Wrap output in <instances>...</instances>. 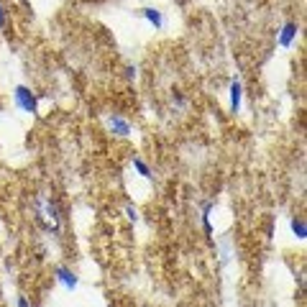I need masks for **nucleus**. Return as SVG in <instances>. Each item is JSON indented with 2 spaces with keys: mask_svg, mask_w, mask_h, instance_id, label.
I'll list each match as a JSON object with an SVG mask.
<instances>
[{
  "mask_svg": "<svg viewBox=\"0 0 307 307\" xmlns=\"http://www.w3.org/2000/svg\"><path fill=\"white\" fill-rule=\"evenodd\" d=\"M136 72H139L136 67H126V77H128V79H136Z\"/></svg>",
  "mask_w": 307,
  "mask_h": 307,
  "instance_id": "4468645a",
  "label": "nucleus"
},
{
  "mask_svg": "<svg viewBox=\"0 0 307 307\" xmlns=\"http://www.w3.org/2000/svg\"><path fill=\"white\" fill-rule=\"evenodd\" d=\"M289 228H292V233H294L297 241H305V238H307V223H305L302 215H294V218L289 220Z\"/></svg>",
  "mask_w": 307,
  "mask_h": 307,
  "instance_id": "0eeeda50",
  "label": "nucleus"
},
{
  "mask_svg": "<svg viewBox=\"0 0 307 307\" xmlns=\"http://www.w3.org/2000/svg\"><path fill=\"white\" fill-rule=\"evenodd\" d=\"M141 16H143V21H146V24H151L156 31H162V28H164V13H162L159 8L146 5V8H141Z\"/></svg>",
  "mask_w": 307,
  "mask_h": 307,
  "instance_id": "39448f33",
  "label": "nucleus"
},
{
  "mask_svg": "<svg viewBox=\"0 0 307 307\" xmlns=\"http://www.w3.org/2000/svg\"><path fill=\"white\" fill-rule=\"evenodd\" d=\"M126 218H128L131 223H136V220H139V210H136L133 205H126Z\"/></svg>",
  "mask_w": 307,
  "mask_h": 307,
  "instance_id": "9b49d317",
  "label": "nucleus"
},
{
  "mask_svg": "<svg viewBox=\"0 0 307 307\" xmlns=\"http://www.w3.org/2000/svg\"><path fill=\"white\" fill-rule=\"evenodd\" d=\"M5 24H8V10H5L3 3H0V31L5 28Z\"/></svg>",
  "mask_w": 307,
  "mask_h": 307,
  "instance_id": "f8f14e48",
  "label": "nucleus"
},
{
  "mask_svg": "<svg viewBox=\"0 0 307 307\" xmlns=\"http://www.w3.org/2000/svg\"><path fill=\"white\" fill-rule=\"evenodd\" d=\"M297 36H300V24L297 21H287L277 33V44L282 49H292V44L297 41Z\"/></svg>",
  "mask_w": 307,
  "mask_h": 307,
  "instance_id": "f03ea898",
  "label": "nucleus"
},
{
  "mask_svg": "<svg viewBox=\"0 0 307 307\" xmlns=\"http://www.w3.org/2000/svg\"><path fill=\"white\" fill-rule=\"evenodd\" d=\"M231 113H241V100H243V85L241 79H231Z\"/></svg>",
  "mask_w": 307,
  "mask_h": 307,
  "instance_id": "423d86ee",
  "label": "nucleus"
},
{
  "mask_svg": "<svg viewBox=\"0 0 307 307\" xmlns=\"http://www.w3.org/2000/svg\"><path fill=\"white\" fill-rule=\"evenodd\" d=\"M18 307H33V305L28 302V297H24V294H18Z\"/></svg>",
  "mask_w": 307,
  "mask_h": 307,
  "instance_id": "ddd939ff",
  "label": "nucleus"
},
{
  "mask_svg": "<svg viewBox=\"0 0 307 307\" xmlns=\"http://www.w3.org/2000/svg\"><path fill=\"white\" fill-rule=\"evenodd\" d=\"M54 274H56V282H59L67 292H74V289H77L79 277L74 274L72 269H67V266H56V269H54Z\"/></svg>",
  "mask_w": 307,
  "mask_h": 307,
  "instance_id": "20e7f679",
  "label": "nucleus"
},
{
  "mask_svg": "<svg viewBox=\"0 0 307 307\" xmlns=\"http://www.w3.org/2000/svg\"><path fill=\"white\" fill-rule=\"evenodd\" d=\"M213 208L215 205L208 200V202H202V228H205V233L208 236H213V223H210V213H213Z\"/></svg>",
  "mask_w": 307,
  "mask_h": 307,
  "instance_id": "6e6552de",
  "label": "nucleus"
},
{
  "mask_svg": "<svg viewBox=\"0 0 307 307\" xmlns=\"http://www.w3.org/2000/svg\"><path fill=\"white\" fill-rule=\"evenodd\" d=\"M172 102H174L177 108H185L187 105V97L182 95V90H174V93H172Z\"/></svg>",
  "mask_w": 307,
  "mask_h": 307,
  "instance_id": "9d476101",
  "label": "nucleus"
},
{
  "mask_svg": "<svg viewBox=\"0 0 307 307\" xmlns=\"http://www.w3.org/2000/svg\"><path fill=\"white\" fill-rule=\"evenodd\" d=\"M131 164H133L136 172H139V177H143V179H151V177H154V174H151V166L146 164L141 156H133V162H131Z\"/></svg>",
  "mask_w": 307,
  "mask_h": 307,
  "instance_id": "1a4fd4ad",
  "label": "nucleus"
},
{
  "mask_svg": "<svg viewBox=\"0 0 307 307\" xmlns=\"http://www.w3.org/2000/svg\"><path fill=\"white\" fill-rule=\"evenodd\" d=\"M13 100H16V105L24 110V113H28V116H33V113L39 110V95L33 93L31 87H26V85H18L16 90H13Z\"/></svg>",
  "mask_w": 307,
  "mask_h": 307,
  "instance_id": "f257e3e1",
  "label": "nucleus"
},
{
  "mask_svg": "<svg viewBox=\"0 0 307 307\" xmlns=\"http://www.w3.org/2000/svg\"><path fill=\"white\" fill-rule=\"evenodd\" d=\"M108 128L116 133V136H120V139H128V136L133 133L131 120H128V118H123L120 113H113V116L108 118Z\"/></svg>",
  "mask_w": 307,
  "mask_h": 307,
  "instance_id": "7ed1b4c3",
  "label": "nucleus"
},
{
  "mask_svg": "<svg viewBox=\"0 0 307 307\" xmlns=\"http://www.w3.org/2000/svg\"><path fill=\"white\" fill-rule=\"evenodd\" d=\"M297 284H300V289L305 292V274H302V271H300V274H297Z\"/></svg>",
  "mask_w": 307,
  "mask_h": 307,
  "instance_id": "2eb2a0df",
  "label": "nucleus"
}]
</instances>
